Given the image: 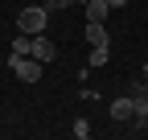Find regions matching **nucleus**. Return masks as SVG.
<instances>
[{"label":"nucleus","instance_id":"nucleus-1","mask_svg":"<svg viewBox=\"0 0 148 140\" xmlns=\"http://www.w3.org/2000/svg\"><path fill=\"white\" fill-rule=\"evenodd\" d=\"M45 21H49V8H45V4H33V8H21V16H16V29L29 33V37H37V33L45 29Z\"/></svg>","mask_w":148,"mask_h":140},{"label":"nucleus","instance_id":"nucleus-2","mask_svg":"<svg viewBox=\"0 0 148 140\" xmlns=\"http://www.w3.org/2000/svg\"><path fill=\"white\" fill-rule=\"evenodd\" d=\"M41 66H45V62H37L33 54L12 58V70H16V78H21V82H41Z\"/></svg>","mask_w":148,"mask_h":140},{"label":"nucleus","instance_id":"nucleus-3","mask_svg":"<svg viewBox=\"0 0 148 140\" xmlns=\"http://www.w3.org/2000/svg\"><path fill=\"white\" fill-rule=\"evenodd\" d=\"M29 54H33L37 62H53V58H58V45H53L45 33H37V37H33V45H29Z\"/></svg>","mask_w":148,"mask_h":140},{"label":"nucleus","instance_id":"nucleus-4","mask_svg":"<svg viewBox=\"0 0 148 140\" xmlns=\"http://www.w3.org/2000/svg\"><path fill=\"white\" fill-rule=\"evenodd\" d=\"M132 115H136V99L132 95H119L115 103H111V119H115V124H127Z\"/></svg>","mask_w":148,"mask_h":140},{"label":"nucleus","instance_id":"nucleus-5","mask_svg":"<svg viewBox=\"0 0 148 140\" xmlns=\"http://www.w3.org/2000/svg\"><path fill=\"white\" fill-rule=\"evenodd\" d=\"M86 41L90 45H111L107 41V25L103 21H86Z\"/></svg>","mask_w":148,"mask_h":140},{"label":"nucleus","instance_id":"nucleus-6","mask_svg":"<svg viewBox=\"0 0 148 140\" xmlns=\"http://www.w3.org/2000/svg\"><path fill=\"white\" fill-rule=\"evenodd\" d=\"M86 21H107V12H111V4H107V0H86Z\"/></svg>","mask_w":148,"mask_h":140},{"label":"nucleus","instance_id":"nucleus-7","mask_svg":"<svg viewBox=\"0 0 148 140\" xmlns=\"http://www.w3.org/2000/svg\"><path fill=\"white\" fill-rule=\"evenodd\" d=\"M132 99H136V115L132 119H136V128H144L148 124V95H132Z\"/></svg>","mask_w":148,"mask_h":140},{"label":"nucleus","instance_id":"nucleus-8","mask_svg":"<svg viewBox=\"0 0 148 140\" xmlns=\"http://www.w3.org/2000/svg\"><path fill=\"white\" fill-rule=\"evenodd\" d=\"M29 45H33L29 33H16V37H12V58H25V54H29Z\"/></svg>","mask_w":148,"mask_h":140},{"label":"nucleus","instance_id":"nucleus-9","mask_svg":"<svg viewBox=\"0 0 148 140\" xmlns=\"http://www.w3.org/2000/svg\"><path fill=\"white\" fill-rule=\"evenodd\" d=\"M107 54L111 45H90V66H107Z\"/></svg>","mask_w":148,"mask_h":140},{"label":"nucleus","instance_id":"nucleus-10","mask_svg":"<svg viewBox=\"0 0 148 140\" xmlns=\"http://www.w3.org/2000/svg\"><path fill=\"white\" fill-rule=\"evenodd\" d=\"M74 136H78V140L90 136V124H86V119H74Z\"/></svg>","mask_w":148,"mask_h":140},{"label":"nucleus","instance_id":"nucleus-11","mask_svg":"<svg viewBox=\"0 0 148 140\" xmlns=\"http://www.w3.org/2000/svg\"><path fill=\"white\" fill-rule=\"evenodd\" d=\"M70 4H74V0H45V8H49V12H58V8H70Z\"/></svg>","mask_w":148,"mask_h":140},{"label":"nucleus","instance_id":"nucleus-12","mask_svg":"<svg viewBox=\"0 0 148 140\" xmlns=\"http://www.w3.org/2000/svg\"><path fill=\"white\" fill-rule=\"evenodd\" d=\"M107 4H111V8H123V4H127V0H107Z\"/></svg>","mask_w":148,"mask_h":140},{"label":"nucleus","instance_id":"nucleus-13","mask_svg":"<svg viewBox=\"0 0 148 140\" xmlns=\"http://www.w3.org/2000/svg\"><path fill=\"white\" fill-rule=\"evenodd\" d=\"M144 82H148V62H144Z\"/></svg>","mask_w":148,"mask_h":140},{"label":"nucleus","instance_id":"nucleus-14","mask_svg":"<svg viewBox=\"0 0 148 140\" xmlns=\"http://www.w3.org/2000/svg\"><path fill=\"white\" fill-rule=\"evenodd\" d=\"M74 4H86V0H74Z\"/></svg>","mask_w":148,"mask_h":140}]
</instances>
